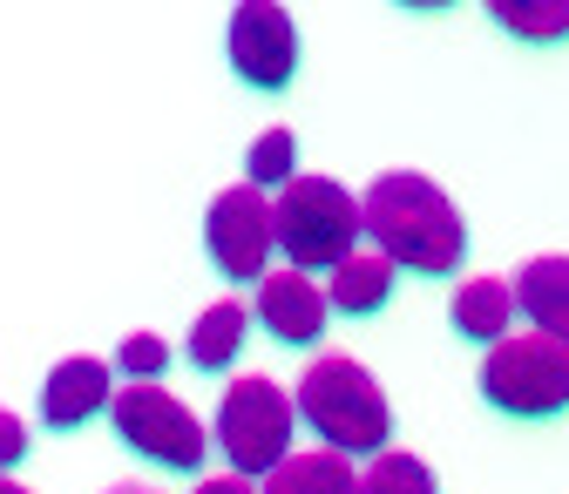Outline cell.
I'll list each match as a JSON object with an SVG mask.
<instances>
[{
	"instance_id": "obj_4",
	"label": "cell",
	"mask_w": 569,
	"mask_h": 494,
	"mask_svg": "<svg viewBox=\"0 0 569 494\" xmlns=\"http://www.w3.org/2000/svg\"><path fill=\"white\" fill-rule=\"evenodd\" d=\"M481 400L516 420H556L569 413V345L549 332H509L481 360Z\"/></svg>"
},
{
	"instance_id": "obj_19",
	"label": "cell",
	"mask_w": 569,
	"mask_h": 494,
	"mask_svg": "<svg viewBox=\"0 0 569 494\" xmlns=\"http://www.w3.org/2000/svg\"><path fill=\"white\" fill-rule=\"evenodd\" d=\"M116 366H122V373H136V380H157V373L170 366V345H163L157 332H129V339H122V352H116Z\"/></svg>"
},
{
	"instance_id": "obj_21",
	"label": "cell",
	"mask_w": 569,
	"mask_h": 494,
	"mask_svg": "<svg viewBox=\"0 0 569 494\" xmlns=\"http://www.w3.org/2000/svg\"><path fill=\"white\" fill-rule=\"evenodd\" d=\"M190 494H258V487H251V474H238V467H231V474H210V481H197Z\"/></svg>"
},
{
	"instance_id": "obj_8",
	"label": "cell",
	"mask_w": 569,
	"mask_h": 494,
	"mask_svg": "<svg viewBox=\"0 0 569 494\" xmlns=\"http://www.w3.org/2000/svg\"><path fill=\"white\" fill-rule=\"evenodd\" d=\"M224 54L238 68V82L258 95L292 89L299 75V21L278 8V0H238L231 28H224Z\"/></svg>"
},
{
	"instance_id": "obj_3",
	"label": "cell",
	"mask_w": 569,
	"mask_h": 494,
	"mask_svg": "<svg viewBox=\"0 0 569 494\" xmlns=\"http://www.w3.org/2000/svg\"><path fill=\"white\" fill-rule=\"evenodd\" d=\"M367 238V210L332 177H292L278 190V251L299 271H339Z\"/></svg>"
},
{
	"instance_id": "obj_13",
	"label": "cell",
	"mask_w": 569,
	"mask_h": 494,
	"mask_svg": "<svg viewBox=\"0 0 569 494\" xmlns=\"http://www.w3.org/2000/svg\"><path fill=\"white\" fill-rule=\"evenodd\" d=\"M244 332H251V305L218 299V305L197 312V325H190V339H183V360H190L197 373H224L238 352H244Z\"/></svg>"
},
{
	"instance_id": "obj_22",
	"label": "cell",
	"mask_w": 569,
	"mask_h": 494,
	"mask_svg": "<svg viewBox=\"0 0 569 494\" xmlns=\"http://www.w3.org/2000/svg\"><path fill=\"white\" fill-rule=\"evenodd\" d=\"M393 8H413V14H441V8H455V0H393Z\"/></svg>"
},
{
	"instance_id": "obj_17",
	"label": "cell",
	"mask_w": 569,
	"mask_h": 494,
	"mask_svg": "<svg viewBox=\"0 0 569 494\" xmlns=\"http://www.w3.org/2000/svg\"><path fill=\"white\" fill-rule=\"evenodd\" d=\"M360 494H441V487H435V467H427L420 454L387 447V454H373L360 467Z\"/></svg>"
},
{
	"instance_id": "obj_5",
	"label": "cell",
	"mask_w": 569,
	"mask_h": 494,
	"mask_svg": "<svg viewBox=\"0 0 569 494\" xmlns=\"http://www.w3.org/2000/svg\"><path fill=\"white\" fill-rule=\"evenodd\" d=\"M218 447H224V461L238 467V474H271L284 454H292V434H299V400L284 393V386H271V380H258V373H244V380H231V393H224V406H218Z\"/></svg>"
},
{
	"instance_id": "obj_9",
	"label": "cell",
	"mask_w": 569,
	"mask_h": 494,
	"mask_svg": "<svg viewBox=\"0 0 569 494\" xmlns=\"http://www.w3.org/2000/svg\"><path fill=\"white\" fill-rule=\"evenodd\" d=\"M251 312H258V325H264L278 345H319L332 299L312 285V271L292 264V271H271V278H264L258 299H251Z\"/></svg>"
},
{
	"instance_id": "obj_1",
	"label": "cell",
	"mask_w": 569,
	"mask_h": 494,
	"mask_svg": "<svg viewBox=\"0 0 569 494\" xmlns=\"http://www.w3.org/2000/svg\"><path fill=\"white\" fill-rule=\"evenodd\" d=\"M360 210H367V244L387 251L400 271H413V278H448V271H461V258H468V224H461L455 196H448L435 177H420V170H387V177L367 183Z\"/></svg>"
},
{
	"instance_id": "obj_12",
	"label": "cell",
	"mask_w": 569,
	"mask_h": 494,
	"mask_svg": "<svg viewBox=\"0 0 569 494\" xmlns=\"http://www.w3.org/2000/svg\"><path fill=\"white\" fill-rule=\"evenodd\" d=\"M516 312H522V305H516V278H468V285L455 292V305H448L455 332L475 339V345L509 339V319H516Z\"/></svg>"
},
{
	"instance_id": "obj_16",
	"label": "cell",
	"mask_w": 569,
	"mask_h": 494,
	"mask_svg": "<svg viewBox=\"0 0 569 494\" xmlns=\"http://www.w3.org/2000/svg\"><path fill=\"white\" fill-rule=\"evenodd\" d=\"M516 41H569V0H481Z\"/></svg>"
},
{
	"instance_id": "obj_2",
	"label": "cell",
	"mask_w": 569,
	"mask_h": 494,
	"mask_svg": "<svg viewBox=\"0 0 569 494\" xmlns=\"http://www.w3.org/2000/svg\"><path fill=\"white\" fill-rule=\"evenodd\" d=\"M292 400H299V420H306L326 447H339V454H352V461L387 454L393 406H387L380 380H373L360 360H346V352H319V360L299 373Z\"/></svg>"
},
{
	"instance_id": "obj_14",
	"label": "cell",
	"mask_w": 569,
	"mask_h": 494,
	"mask_svg": "<svg viewBox=\"0 0 569 494\" xmlns=\"http://www.w3.org/2000/svg\"><path fill=\"white\" fill-rule=\"evenodd\" d=\"M264 494H360V467L339 447H312V454H284L264 474Z\"/></svg>"
},
{
	"instance_id": "obj_18",
	"label": "cell",
	"mask_w": 569,
	"mask_h": 494,
	"mask_svg": "<svg viewBox=\"0 0 569 494\" xmlns=\"http://www.w3.org/2000/svg\"><path fill=\"white\" fill-rule=\"evenodd\" d=\"M292 177H299V135H292V129H264L258 143H251V157H244V183L284 190Z\"/></svg>"
},
{
	"instance_id": "obj_7",
	"label": "cell",
	"mask_w": 569,
	"mask_h": 494,
	"mask_svg": "<svg viewBox=\"0 0 569 494\" xmlns=\"http://www.w3.org/2000/svg\"><path fill=\"white\" fill-rule=\"evenodd\" d=\"M203 251L231 285H264L278 251V203L258 183H231L203 210Z\"/></svg>"
},
{
	"instance_id": "obj_11",
	"label": "cell",
	"mask_w": 569,
	"mask_h": 494,
	"mask_svg": "<svg viewBox=\"0 0 569 494\" xmlns=\"http://www.w3.org/2000/svg\"><path fill=\"white\" fill-rule=\"evenodd\" d=\"M516 305L536 332L569 345V258H529L516 271Z\"/></svg>"
},
{
	"instance_id": "obj_15",
	"label": "cell",
	"mask_w": 569,
	"mask_h": 494,
	"mask_svg": "<svg viewBox=\"0 0 569 494\" xmlns=\"http://www.w3.org/2000/svg\"><path fill=\"white\" fill-rule=\"evenodd\" d=\"M393 278H400V264L387 258V251H352L339 271H332V312H346V319H373L387 299H393Z\"/></svg>"
},
{
	"instance_id": "obj_10",
	"label": "cell",
	"mask_w": 569,
	"mask_h": 494,
	"mask_svg": "<svg viewBox=\"0 0 569 494\" xmlns=\"http://www.w3.org/2000/svg\"><path fill=\"white\" fill-rule=\"evenodd\" d=\"M109 406H116V373H109V360H96V352L61 360V366L48 373V386H41V420H48L54 434L82 427V420H96V413H109Z\"/></svg>"
},
{
	"instance_id": "obj_23",
	"label": "cell",
	"mask_w": 569,
	"mask_h": 494,
	"mask_svg": "<svg viewBox=\"0 0 569 494\" xmlns=\"http://www.w3.org/2000/svg\"><path fill=\"white\" fill-rule=\"evenodd\" d=\"M109 494H157V487H136V481H122V487H109Z\"/></svg>"
},
{
	"instance_id": "obj_20",
	"label": "cell",
	"mask_w": 569,
	"mask_h": 494,
	"mask_svg": "<svg viewBox=\"0 0 569 494\" xmlns=\"http://www.w3.org/2000/svg\"><path fill=\"white\" fill-rule=\"evenodd\" d=\"M28 454V427H21V413H0V467H21Z\"/></svg>"
},
{
	"instance_id": "obj_6",
	"label": "cell",
	"mask_w": 569,
	"mask_h": 494,
	"mask_svg": "<svg viewBox=\"0 0 569 494\" xmlns=\"http://www.w3.org/2000/svg\"><path fill=\"white\" fill-rule=\"evenodd\" d=\"M109 420H116V434H122L129 454L157 461V467H170V474H197L203 454H210V441H218V434H203V420H197L170 386H157V380L122 386L116 406H109Z\"/></svg>"
},
{
	"instance_id": "obj_24",
	"label": "cell",
	"mask_w": 569,
	"mask_h": 494,
	"mask_svg": "<svg viewBox=\"0 0 569 494\" xmlns=\"http://www.w3.org/2000/svg\"><path fill=\"white\" fill-rule=\"evenodd\" d=\"M0 494H34V487H21V481H0Z\"/></svg>"
}]
</instances>
